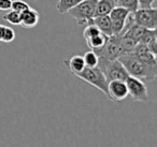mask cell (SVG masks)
Instances as JSON below:
<instances>
[{"label":"cell","mask_w":157,"mask_h":147,"mask_svg":"<svg viewBox=\"0 0 157 147\" xmlns=\"http://www.w3.org/2000/svg\"><path fill=\"white\" fill-rule=\"evenodd\" d=\"M93 22H94V24L98 27L100 32L107 35L108 37L112 36V25H111V20H110L109 15L95 16Z\"/></svg>","instance_id":"5bb4252c"},{"label":"cell","mask_w":157,"mask_h":147,"mask_svg":"<svg viewBox=\"0 0 157 147\" xmlns=\"http://www.w3.org/2000/svg\"><path fill=\"white\" fill-rule=\"evenodd\" d=\"M15 40V31L11 27H6L3 30V37H2V42L5 43H11Z\"/></svg>","instance_id":"cb8c5ba5"},{"label":"cell","mask_w":157,"mask_h":147,"mask_svg":"<svg viewBox=\"0 0 157 147\" xmlns=\"http://www.w3.org/2000/svg\"><path fill=\"white\" fill-rule=\"evenodd\" d=\"M81 1L82 0H58V2L56 3V10L58 13L65 14Z\"/></svg>","instance_id":"e0dca14e"},{"label":"cell","mask_w":157,"mask_h":147,"mask_svg":"<svg viewBox=\"0 0 157 147\" xmlns=\"http://www.w3.org/2000/svg\"><path fill=\"white\" fill-rule=\"evenodd\" d=\"M135 24L146 29H156L157 27V8H138L132 13Z\"/></svg>","instance_id":"8992f818"},{"label":"cell","mask_w":157,"mask_h":147,"mask_svg":"<svg viewBox=\"0 0 157 147\" xmlns=\"http://www.w3.org/2000/svg\"><path fill=\"white\" fill-rule=\"evenodd\" d=\"M120 42H121V46H122L124 54L125 53H131L132 52V50L135 48V46L137 45V43H138L133 38H131L130 36L126 35V33H124L123 36H121Z\"/></svg>","instance_id":"ac0fdd59"},{"label":"cell","mask_w":157,"mask_h":147,"mask_svg":"<svg viewBox=\"0 0 157 147\" xmlns=\"http://www.w3.org/2000/svg\"><path fill=\"white\" fill-rule=\"evenodd\" d=\"M3 30H5V26L0 24V42H2V37H3Z\"/></svg>","instance_id":"4316f807"},{"label":"cell","mask_w":157,"mask_h":147,"mask_svg":"<svg viewBox=\"0 0 157 147\" xmlns=\"http://www.w3.org/2000/svg\"><path fill=\"white\" fill-rule=\"evenodd\" d=\"M130 13L131 12H129L125 8L120 7V6H115L112 9V11L109 14L112 25V35L123 36V30H124L125 24H126V20Z\"/></svg>","instance_id":"ba28073f"},{"label":"cell","mask_w":157,"mask_h":147,"mask_svg":"<svg viewBox=\"0 0 157 147\" xmlns=\"http://www.w3.org/2000/svg\"><path fill=\"white\" fill-rule=\"evenodd\" d=\"M121 36L112 35L109 37L108 41L105 43V45L101 46L98 50H95L94 52L97 54L98 57L101 58H105L108 60H115L118 59L123 54V48L121 46Z\"/></svg>","instance_id":"5b68a950"},{"label":"cell","mask_w":157,"mask_h":147,"mask_svg":"<svg viewBox=\"0 0 157 147\" xmlns=\"http://www.w3.org/2000/svg\"><path fill=\"white\" fill-rule=\"evenodd\" d=\"M108 39H109V37H108L107 35L100 32L97 36H95V37L86 40V44H87L88 47H90V50L95 51V50H98V48H100L101 46L105 45V43L108 41Z\"/></svg>","instance_id":"2e32d148"},{"label":"cell","mask_w":157,"mask_h":147,"mask_svg":"<svg viewBox=\"0 0 157 147\" xmlns=\"http://www.w3.org/2000/svg\"><path fill=\"white\" fill-rule=\"evenodd\" d=\"M128 90V96H130L131 99L139 102H146L148 100L147 87L144 84V81L140 78L133 77L129 75L125 81Z\"/></svg>","instance_id":"52a82bcc"},{"label":"cell","mask_w":157,"mask_h":147,"mask_svg":"<svg viewBox=\"0 0 157 147\" xmlns=\"http://www.w3.org/2000/svg\"><path fill=\"white\" fill-rule=\"evenodd\" d=\"M117 6L127 9L129 12L133 13L139 8L138 0H117Z\"/></svg>","instance_id":"44dd1931"},{"label":"cell","mask_w":157,"mask_h":147,"mask_svg":"<svg viewBox=\"0 0 157 147\" xmlns=\"http://www.w3.org/2000/svg\"><path fill=\"white\" fill-rule=\"evenodd\" d=\"M97 67L105 74V80L108 81V83L111 82V81H124L125 82L126 78L129 76L127 71L125 70L124 66L122 65V62L118 59L108 60L105 58L98 57Z\"/></svg>","instance_id":"3957f363"},{"label":"cell","mask_w":157,"mask_h":147,"mask_svg":"<svg viewBox=\"0 0 157 147\" xmlns=\"http://www.w3.org/2000/svg\"><path fill=\"white\" fill-rule=\"evenodd\" d=\"M39 20V13L33 8H29L28 10L21 13V26L23 28H33L38 25Z\"/></svg>","instance_id":"8fae6325"},{"label":"cell","mask_w":157,"mask_h":147,"mask_svg":"<svg viewBox=\"0 0 157 147\" xmlns=\"http://www.w3.org/2000/svg\"><path fill=\"white\" fill-rule=\"evenodd\" d=\"M155 0H138L139 2V8H151L153 7Z\"/></svg>","instance_id":"484cf974"},{"label":"cell","mask_w":157,"mask_h":147,"mask_svg":"<svg viewBox=\"0 0 157 147\" xmlns=\"http://www.w3.org/2000/svg\"><path fill=\"white\" fill-rule=\"evenodd\" d=\"M74 75L80 80L88 83L95 88L99 89L101 92H103L108 97V81L105 80V74L98 67H85L81 72H78Z\"/></svg>","instance_id":"277c9868"},{"label":"cell","mask_w":157,"mask_h":147,"mask_svg":"<svg viewBox=\"0 0 157 147\" xmlns=\"http://www.w3.org/2000/svg\"><path fill=\"white\" fill-rule=\"evenodd\" d=\"M63 65L69 69V71L71 72L73 75L78 73V72H81L82 70L85 68L83 56H81V55H74V56H72L70 59L63 61Z\"/></svg>","instance_id":"7c38bea8"},{"label":"cell","mask_w":157,"mask_h":147,"mask_svg":"<svg viewBox=\"0 0 157 147\" xmlns=\"http://www.w3.org/2000/svg\"><path fill=\"white\" fill-rule=\"evenodd\" d=\"M133 55L138 57V58L142 59V60L146 61V62L151 63V65H157L156 60V55L153 54L150 51V48L147 47V45L143 43H137V45L135 46V48L132 50Z\"/></svg>","instance_id":"30bf717a"},{"label":"cell","mask_w":157,"mask_h":147,"mask_svg":"<svg viewBox=\"0 0 157 147\" xmlns=\"http://www.w3.org/2000/svg\"><path fill=\"white\" fill-rule=\"evenodd\" d=\"M12 0H0V11L11 10Z\"/></svg>","instance_id":"d4e9b609"},{"label":"cell","mask_w":157,"mask_h":147,"mask_svg":"<svg viewBox=\"0 0 157 147\" xmlns=\"http://www.w3.org/2000/svg\"><path fill=\"white\" fill-rule=\"evenodd\" d=\"M83 59L85 67L94 68L97 67V65H98V56H97V54L93 50H90L88 52H86L83 55Z\"/></svg>","instance_id":"d6986e66"},{"label":"cell","mask_w":157,"mask_h":147,"mask_svg":"<svg viewBox=\"0 0 157 147\" xmlns=\"http://www.w3.org/2000/svg\"><path fill=\"white\" fill-rule=\"evenodd\" d=\"M29 8H30V6L26 1H24V0H14V1H12V5H11V10L20 12V13L28 10Z\"/></svg>","instance_id":"603a6c76"},{"label":"cell","mask_w":157,"mask_h":147,"mask_svg":"<svg viewBox=\"0 0 157 147\" xmlns=\"http://www.w3.org/2000/svg\"><path fill=\"white\" fill-rule=\"evenodd\" d=\"M96 3L97 0H82L81 2L70 9L67 13L73 17L80 26L94 24L93 20L95 17Z\"/></svg>","instance_id":"7a4b0ae2"},{"label":"cell","mask_w":157,"mask_h":147,"mask_svg":"<svg viewBox=\"0 0 157 147\" xmlns=\"http://www.w3.org/2000/svg\"><path fill=\"white\" fill-rule=\"evenodd\" d=\"M128 97L126 83L124 81H111L108 83V98L114 102H121Z\"/></svg>","instance_id":"9c48e42d"},{"label":"cell","mask_w":157,"mask_h":147,"mask_svg":"<svg viewBox=\"0 0 157 147\" xmlns=\"http://www.w3.org/2000/svg\"><path fill=\"white\" fill-rule=\"evenodd\" d=\"M115 6H117V0H97L95 16L109 15Z\"/></svg>","instance_id":"4fadbf2b"},{"label":"cell","mask_w":157,"mask_h":147,"mask_svg":"<svg viewBox=\"0 0 157 147\" xmlns=\"http://www.w3.org/2000/svg\"><path fill=\"white\" fill-rule=\"evenodd\" d=\"M98 33H100V30H99L98 27L95 24H90V25H87V26H85V29H84V31H83V36L85 40L90 39V38L97 36Z\"/></svg>","instance_id":"7402d4cb"},{"label":"cell","mask_w":157,"mask_h":147,"mask_svg":"<svg viewBox=\"0 0 157 147\" xmlns=\"http://www.w3.org/2000/svg\"><path fill=\"white\" fill-rule=\"evenodd\" d=\"M2 18L11 25H21V13L14 10H11L2 16Z\"/></svg>","instance_id":"ffe728a7"},{"label":"cell","mask_w":157,"mask_h":147,"mask_svg":"<svg viewBox=\"0 0 157 147\" xmlns=\"http://www.w3.org/2000/svg\"><path fill=\"white\" fill-rule=\"evenodd\" d=\"M124 66L128 75L140 78L142 81H153L157 76V65H151L138 58L132 53H125L118 58Z\"/></svg>","instance_id":"6da1fadb"},{"label":"cell","mask_w":157,"mask_h":147,"mask_svg":"<svg viewBox=\"0 0 157 147\" xmlns=\"http://www.w3.org/2000/svg\"><path fill=\"white\" fill-rule=\"evenodd\" d=\"M148 30H150V29H146L142 26H139V25L135 24V22H133V24L129 27L128 30H127L125 33L128 35V36H130L131 38H133V39L139 43V42L142 40V38L145 36V33L147 32Z\"/></svg>","instance_id":"9a60e30c"}]
</instances>
